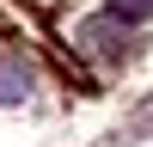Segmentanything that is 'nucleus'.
<instances>
[{"label":"nucleus","instance_id":"f257e3e1","mask_svg":"<svg viewBox=\"0 0 153 147\" xmlns=\"http://www.w3.org/2000/svg\"><path fill=\"white\" fill-rule=\"evenodd\" d=\"M61 37H68V49L86 61L92 74H110V68H123V61L135 55V24L129 19H117L110 6H98V12H80V19H68L61 24Z\"/></svg>","mask_w":153,"mask_h":147},{"label":"nucleus","instance_id":"f03ea898","mask_svg":"<svg viewBox=\"0 0 153 147\" xmlns=\"http://www.w3.org/2000/svg\"><path fill=\"white\" fill-rule=\"evenodd\" d=\"M43 92V74H37V55L0 37V104H31Z\"/></svg>","mask_w":153,"mask_h":147},{"label":"nucleus","instance_id":"7ed1b4c3","mask_svg":"<svg viewBox=\"0 0 153 147\" xmlns=\"http://www.w3.org/2000/svg\"><path fill=\"white\" fill-rule=\"evenodd\" d=\"M117 19H129V24H141V19H153V0H104Z\"/></svg>","mask_w":153,"mask_h":147}]
</instances>
